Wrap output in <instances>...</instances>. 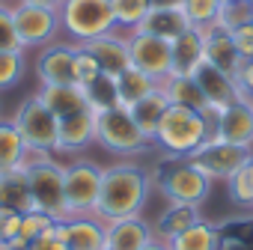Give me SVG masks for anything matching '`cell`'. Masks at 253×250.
<instances>
[{
  "label": "cell",
  "instance_id": "obj_28",
  "mask_svg": "<svg viewBox=\"0 0 253 250\" xmlns=\"http://www.w3.org/2000/svg\"><path fill=\"white\" fill-rule=\"evenodd\" d=\"M203 214H200V206H182V203H170L164 208V214L158 217V226H155V238L158 241H170L173 235L185 232L188 226L200 223Z\"/></svg>",
  "mask_w": 253,
  "mask_h": 250
},
{
  "label": "cell",
  "instance_id": "obj_17",
  "mask_svg": "<svg viewBox=\"0 0 253 250\" xmlns=\"http://www.w3.org/2000/svg\"><path fill=\"white\" fill-rule=\"evenodd\" d=\"M86 51L98 60L101 72H104V75H110V78H116L119 72H125V69L131 66L128 36H125V33H116V30H110V33H104V36H98V39L86 42Z\"/></svg>",
  "mask_w": 253,
  "mask_h": 250
},
{
  "label": "cell",
  "instance_id": "obj_19",
  "mask_svg": "<svg viewBox=\"0 0 253 250\" xmlns=\"http://www.w3.org/2000/svg\"><path fill=\"white\" fill-rule=\"evenodd\" d=\"M200 30H203V36H206V60H209L211 66H217L220 72H226V75L235 78V72H238V66H241V54H238V48L232 45V36H229L226 30H220L217 24H206V27H200Z\"/></svg>",
  "mask_w": 253,
  "mask_h": 250
},
{
  "label": "cell",
  "instance_id": "obj_41",
  "mask_svg": "<svg viewBox=\"0 0 253 250\" xmlns=\"http://www.w3.org/2000/svg\"><path fill=\"white\" fill-rule=\"evenodd\" d=\"M18 232H21V211L0 208V241L18 238Z\"/></svg>",
  "mask_w": 253,
  "mask_h": 250
},
{
  "label": "cell",
  "instance_id": "obj_2",
  "mask_svg": "<svg viewBox=\"0 0 253 250\" xmlns=\"http://www.w3.org/2000/svg\"><path fill=\"white\" fill-rule=\"evenodd\" d=\"M209 137H211V122L200 110L170 104L158 125L155 143L170 158H191L203 143H209Z\"/></svg>",
  "mask_w": 253,
  "mask_h": 250
},
{
  "label": "cell",
  "instance_id": "obj_36",
  "mask_svg": "<svg viewBox=\"0 0 253 250\" xmlns=\"http://www.w3.org/2000/svg\"><path fill=\"white\" fill-rule=\"evenodd\" d=\"M54 223H57V217H51L48 211L30 208V211L21 214V232H18V235H21L24 241H33V238H39L42 232H48Z\"/></svg>",
  "mask_w": 253,
  "mask_h": 250
},
{
  "label": "cell",
  "instance_id": "obj_39",
  "mask_svg": "<svg viewBox=\"0 0 253 250\" xmlns=\"http://www.w3.org/2000/svg\"><path fill=\"white\" fill-rule=\"evenodd\" d=\"M226 185H229V200H232L235 206H241V208H253V185H250V179H247L244 170L235 173Z\"/></svg>",
  "mask_w": 253,
  "mask_h": 250
},
{
  "label": "cell",
  "instance_id": "obj_3",
  "mask_svg": "<svg viewBox=\"0 0 253 250\" xmlns=\"http://www.w3.org/2000/svg\"><path fill=\"white\" fill-rule=\"evenodd\" d=\"M152 185L167 197V203L203 206L211 191V179L194 167L191 158H164L152 170Z\"/></svg>",
  "mask_w": 253,
  "mask_h": 250
},
{
  "label": "cell",
  "instance_id": "obj_48",
  "mask_svg": "<svg viewBox=\"0 0 253 250\" xmlns=\"http://www.w3.org/2000/svg\"><path fill=\"white\" fill-rule=\"evenodd\" d=\"M220 3H226V0H220Z\"/></svg>",
  "mask_w": 253,
  "mask_h": 250
},
{
  "label": "cell",
  "instance_id": "obj_45",
  "mask_svg": "<svg viewBox=\"0 0 253 250\" xmlns=\"http://www.w3.org/2000/svg\"><path fill=\"white\" fill-rule=\"evenodd\" d=\"M185 0H152V6H170V9H182Z\"/></svg>",
  "mask_w": 253,
  "mask_h": 250
},
{
  "label": "cell",
  "instance_id": "obj_24",
  "mask_svg": "<svg viewBox=\"0 0 253 250\" xmlns=\"http://www.w3.org/2000/svg\"><path fill=\"white\" fill-rule=\"evenodd\" d=\"M30 158V149L21 137V131L15 128L12 119H0V173L9 170H21Z\"/></svg>",
  "mask_w": 253,
  "mask_h": 250
},
{
  "label": "cell",
  "instance_id": "obj_44",
  "mask_svg": "<svg viewBox=\"0 0 253 250\" xmlns=\"http://www.w3.org/2000/svg\"><path fill=\"white\" fill-rule=\"evenodd\" d=\"M27 3H36V6H45V9H57V12H60L63 0H27Z\"/></svg>",
  "mask_w": 253,
  "mask_h": 250
},
{
  "label": "cell",
  "instance_id": "obj_4",
  "mask_svg": "<svg viewBox=\"0 0 253 250\" xmlns=\"http://www.w3.org/2000/svg\"><path fill=\"white\" fill-rule=\"evenodd\" d=\"M95 143L104 152L119 155V158H131V155L152 149V140L137 128L131 110L122 104L95 113Z\"/></svg>",
  "mask_w": 253,
  "mask_h": 250
},
{
  "label": "cell",
  "instance_id": "obj_11",
  "mask_svg": "<svg viewBox=\"0 0 253 250\" xmlns=\"http://www.w3.org/2000/svg\"><path fill=\"white\" fill-rule=\"evenodd\" d=\"M125 36H128L131 66L152 75L158 83L173 72V48H170V42H164L158 36H149V33H140V30H131Z\"/></svg>",
  "mask_w": 253,
  "mask_h": 250
},
{
  "label": "cell",
  "instance_id": "obj_47",
  "mask_svg": "<svg viewBox=\"0 0 253 250\" xmlns=\"http://www.w3.org/2000/svg\"><path fill=\"white\" fill-rule=\"evenodd\" d=\"M244 173H247V179H250V185H253V158L247 161V167H244Z\"/></svg>",
  "mask_w": 253,
  "mask_h": 250
},
{
  "label": "cell",
  "instance_id": "obj_26",
  "mask_svg": "<svg viewBox=\"0 0 253 250\" xmlns=\"http://www.w3.org/2000/svg\"><path fill=\"white\" fill-rule=\"evenodd\" d=\"M0 208H12V211H21V214L33 208V197H30L24 167L0 173Z\"/></svg>",
  "mask_w": 253,
  "mask_h": 250
},
{
  "label": "cell",
  "instance_id": "obj_37",
  "mask_svg": "<svg viewBox=\"0 0 253 250\" xmlns=\"http://www.w3.org/2000/svg\"><path fill=\"white\" fill-rule=\"evenodd\" d=\"M0 51H24L9 3H0Z\"/></svg>",
  "mask_w": 253,
  "mask_h": 250
},
{
  "label": "cell",
  "instance_id": "obj_10",
  "mask_svg": "<svg viewBox=\"0 0 253 250\" xmlns=\"http://www.w3.org/2000/svg\"><path fill=\"white\" fill-rule=\"evenodd\" d=\"M12 18H15V30H18V39L27 48H45L51 42H57L60 36V12L57 9H45V6H36V3H21L12 6Z\"/></svg>",
  "mask_w": 253,
  "mask_h": 250
},
{
  "label": "cell",
  "instance_id": "obj_34",
  "mask_svg": "<svg viewBox=\"0 0 253 250\" xmlns=\"http://www.w3.org/2000/svg\"><path fill=\"white\" fill-rule=\"evenodd\" d=\"M217 9H220V0H185V3H182V12L188 15L191 27H206V24H214Z\"/></svg>",
  "mask_w": 253,
  "mask_h": 250
},
{
  "label": "cell",
  "instance_id": "obj_31",
  "mask_svg": "<svg viewBox=\"0 0 253 250\" xmlns=\"http://www.w3.org/2000/svg\"><path fill=\"white\" fill-rule=\"evenodd\" d=\"M84 92H86V104H89L95 113H101V110H107V107H116V104H119L116 81H113L110 75H98L89 86H84Z\"/></svg>",
  "mask_w": 253,
  "mask_h": 250
},
{
  "label": "cell",
  "instance_id": "obj_8",
  "mask_svg": "<svg viewBox=\"0 0 253 250\" xmlns=\"http://www.w3.org/2000/svg\"><path fill=\"white\" fill-rule=\"evenodd\" d=\"M101 170L95 161L75 158L66 164V211L69 217H84L95 214L98 206V191H101Z\"/></svg>",
  "mask_w": 253,
  "mask_h": 250
},
{
  "label": "cell",
  "instance_id": "obj_46",
  "mask_svg": "<svg viewBox=\"0 0 253 250\" xmlns=\"http://www.w3.org/2000/svg\"><path fill=\"white\" fill-rule=\"evenodd\" d=\"M143 250H170V247H167L164 241H158V238H155V241H152L149 247H143Z\"/></svg>",
  "mask_w": 253,
  "mask_h": 250
},
{
  "label": "cell",
  "instance_id": "obj_22",
  "mask_svg": "<svg viewBox=\"0 0 253 250\" xmlns=\"http://www.w3.org/2000/svg\"><path fill=\"white\" fill-rule=\"evenodd\" d=\"M167 107H170V101H167V95H164V89L158 86V89H152L149 95H143L137 104H131L128 110H131V116H134V122H137V128L155 143V134H158V125H161V119H164V113H167Z\"/></svg>",
  "mask_w": 253,
  "mask_h": 250
},
{
  "label": "cell",
  "instance_id": "obj_18",
  "mask_svg": "<svg viewBox=\"0 0 253 250\" xmlns=\"http://www.w3.org/2000/svg\"><path fill=\"white\" fill-rule=\"evenodd\" d=\"M173 48V72L170 75H194L206 63V36L200 27H188L179 39L170 42Z\"/></svg>",
  "mask_w": 253,
  "mask_h": 250
},
{
  "label": "cell",
  "instance_id": "obj_40",
  "mask_svg": "<svg viewBox=\"0 0 253 250\" xmlns=\"http://www.w3.org/2000/svg\"><path fill=\"white\" fill-rule=\"evenodd\" d=\"M229 36H232V45L238 48L241 60H250V57H253V21H250V24H241V27H235V30H229Z\"/></svg>",
  "mask_w": 253,
  "mask_h": 250
},
{
  "label": "cell",
  "instance_id": "obj_27",
  "mask_svg": "<svg viewBox=\"0 0 253 250\" xmlns=\"http://www.w3.org/2000/svg\"><path fill=\"white\" fill-rule=\"evenodd\" d=\"M116 95H119V104L122 107H131L137 104L143 95H149L152 89H158V81L146 72H140L137 66H128L125 72H119L116 78Z\"/></svg>",
  "mask_w": 253,
  "mask_h": 250
},
{
  "label": "cell",
  "instance_id": "obj_32",
  "mask_svg": "<svg viewBox=\"0 0 253 250\" xmlns=\"http://www.w3.org/2000/svg\"><path fill=\"white\" fill-rule=\"evenodd\" d=\"M250 21H253V0H226V3H220L217 18H214V24L226 33Z\"/></svg>",
  "mask_w": 253,
  "mask_h": 250
},
{
  "label": "cell",
  "instance_id": "obj_13",
  "mask_svg": "<svg viewBox=\"0 0 253 250\" xmlns=\"http://www.w3.org/2000/svg\"><path fill=\"white\" fill-rule=\"evenodd\" d=\"M209 140L253 146V101L241 98V101L223 107V110L211 119V137H209Z\"/></svg>",
  "mask_w": 253,
  "mask_h": 250
},
{
  "label": "cell",
  "instance_id": "obj_21",
  "mask_svg": "<svg viewBox=\"0 0 253 250\" xmlns=\"http://www.w3.org/2000/svg\"><path fill=\"white\" fill-rule=\"evenodd\" d=\"M66 247L69 250H104V220L95 214L66 217Z\"/></svg>",
  "mask_w": 253,
  "mask_h": 250
},
{
  "label": "cell",
  "instance_id": "obj_33",
  "mask_svg": "<svg viewBox=\"0 0 253 250\" xmlns=\"http://www.w3.org/2000/svg\"><path fill=\"white\" fill-rule=\"evenodd\" d=\"M24 51H0V92L12 89L24 75Z\"/></svg>",
  "mask_w": 253,
  "mask_h": 250
},
{
  "label": "cell",
  "instance_id": "obj_43",
  "mask_svg": "<svg viewBox=\"0 0 253 250\" xmlns=\"http://www.w3.org/2000/svg\"><path fill=\"white\" fill-rule=\"evenodd\" d=\"M0 250H30V241H24L18 235V238H9V241H0Z\"/></svg>",
  "mask_w": 253,
  "mask_h": 250
},
{
  "label": "cell",
  "instance_id": "obj_7",
  "mask_svg": "<svg viewBox=\"0 0 253 250\" xmlns=\"http://www.w3.org/2000/svg\"><path fill=\"white\" fill-rule=\"evenodd\" d=\"M60 27L75 45H86V42L116 30L110 0H63Z\"/></svg>",
  "mask_w": 253,
  "mask_h": 250
},
{
  "label": "cell",
  "instance_id": "obj_42",
  "mask_svg": "<svg viewBox=\"0 0 253 250\" xmlns=\"http://www.w3.org/2000/svg\"><path fill=\"white\" fill-rule=\"evenodd\" d=\"M235 83H238L241 95H244L247 101H253V57H250V60H241V66H238V72H235Z\"/></svg>",
  "mask_w": 253,
  "mask_h": 250
},
{
  "label": "cell",
  "instance_id": "obj_6",
  "mask_svg": "<svg viewBox=\"0 0 253 250\" xmlns=\"http://www.w3.org/2000/svg\"><path fill=\"white\" fill-rule=\"evenodd\" d=\"M12 122H15V128L21 131L30 155H57L60 116L39 98V92L36 95H27L18 104Z\"/></svg>",
  "mask_w": 253,
  "mask_h": 250
},
{
  "label": "cell",
  "instance_id": "obj_12",
  "mask_svg": "<svg viewBox=\"0 0 253 250\" xmlns=\"http://www.w3.org/2000/svg\"><path fill=\"white\" fill-rule=\"evenodd\" d=\"M194 78H197V83H200V89H203V95H206V110H203V116H206L209 122H211L223 107H229V104H235V101L244 98L241 89H238V83H235V78L226 75V72H220V69L211 66L209 60L194 72Z\"/></svg>",
  "mask_w": 253,
  "mask_h": 250
},
{
  "label": "cell",
  "instance_id": "obj_5",
  "mask_svg": "<svg viewBox=\"0 0 253 250\" xmlns=\"http://www.w3.org/2000/svg\"><path fill=\"white\" fill-rule=\"evenodd\" d=\"M33 208L48 211L57 220H66V167L54 161V155H30L24 164Z\"/></svg>",
  "mask_w": 253,
  "mask_h": 250
},
{
  "label": "cell",
  "instance_id": "obj_25",
  "mask_svg": "<svg viewBox=\"0 0 253 250\" xmlns=\"http://www.w3.org/2000/svg\"><path fill=\"white\" fill-rule=\"evenodd\" d=\"M167 95L170 104H179V107H194V110H206V95L197 83L194 75H167L161 83H158Z\"/></svg>",
  "mask_w": 253,
  "mask_h": 250
},
{
  "label": "cell",
  "instance_id": "obj_15",
  "mask_svg": "<svg viewBox=\"0 0 253 250\" xmlns=\"http://www.w3.org/2000/svg\"><path fill=\"white\" fill-rule=\"evenodd\" d=\"M155 241V226L143 214L104 220V250H143Z\"/></svg>",
  "mask_w": 253,
  "mask_h": 250
},
{
  "label": "cell",
  "instance_id": "obj_38",
  "mask_svg": "<svg viewBox=\"0 0 253 250\" xmlns=\"http://www.w3.org/2000/svg\"><path fill=\"white\" fill-rule=\"evenodd\" d=\"M30 250H69L66 247V220H57L48 232L30 241Z\"/></svg>",
  "mask_w": 253,
  "mask_h": 250
},
{
  "label": "cell",
  "instance_id": "obj_35",
  "mask_svg": "<svg viewBox=\"0 0 253 250\" xmlns=\"http://www.w3.org/2000/svg\"><path fill=\"white\" fill-rule=\"evenodd\" d=\"M98 75H104L98 60L86 51V45H78V54H75V83L78 86H89Z\"/></svg>",
  "mask_w": 253,
  "mask_h": 250
},
{
  "label": "cell",
  "instance_id": "obj_1",
  "mask_svg": "<svg viewBox=\"0 0 253 250\" xmlns=\"http://www.w3.org/2000/svg\"><path fill=\"white\" fill-rule=\"evenodd\" d=\"M152 188H155L152 173H146L134 161H119L113 167H104L101 170V191H98L95 217L116 220V217L143 214Z\"/></svg>",
  "mask_w": 253,
  "mask_h": 250
},
{
  "label": "cell",
  "instance_id": "obj_23",
  "mask_svg": "<svg viewBox=\"0 0 253 250\" xmlns=\"http://www.w3.org/2000/svg\"><path fill=\"white\" fill-rule=\"evenodd\" d=\"M170 250H223V235L214 223L200 220L194 226H188L185 232L173 235L170 241H164Z\"/></svg>",
  "mask_w": 253,
  "mask_h": 250
},
{
  "label": "cell",
  "instance_id": "obj_29",
  "mask_svg": "<svg viewBox=\"0 0 253 250\" xmlns=\"http://www.w3.org/2000/svg\"><path fill=\"white\" fill-rule=\"evenodd\" d=\"M39 98H42L60 119L69 116V113H75V110H81V107H89V104H86V92H84V86H78V83L42 86V89H39Z\"/></svg>",
  "mask_w": 253,
  "mask_h": 250
},
{
  "label": "cell",
  "instance_id": "obj_14",
  "mask_svg": "<svg viewBox=\"0 0 253 250\" xmlns=\"http://www.w3.org/2000/svg\"><path fill=\"white\" fill-rule=\"evenodd\" d=\"M75 42H51L39 51L36 60V78L42 86H60V83H75Z\"/></svg>",
  "mask_w": 253,
  "mask_h": 250
},
{
  "label": "cell",
  "instance_id": "obj_30",
  "mask_svg": "<svg viewBox=\"0 0 253 250\" xmlns=\"http://www.w3.org/2000/svg\"><path fill=\"white\" fill-rule=\"evenodd\" d=\"M110 9H113L116 27H122L125 33H131V30H137V24L152 9V0H110Z\"/></svg>",
  "mask_w": 253,
  "mask_h": 250
},
{
  "label": "cell",
  "instance_id": "obj_9",
  "mask_svg": "<svg viewBox=\"0 0 253 250\" xmlns=\"http://www.w3.org/2000/svg\"><path fill=\"white\" fill-rule=\"evenodd\" d=\"M250 158H253V146L223 143V140H209L191 155L194 167L200 173H206L211 182H229L235 173H241L247 167Z\"/></svg>",
  "mask_w": 253,
  "mask_h": 250
},
{
  "label": "cell",
  "instance_id": "obj_16",
  "mask_svg": "<svg viewBox=\"0 0 253 250\" xmlns=\"http://www.w3.org/2000/svg\"><path fill=\"white\" fill-rule=\"evenodd\" d=\"M89 143H95V110L92 107H81L60 119L57 155H78Z\"/></svg>",
  "mask_w": 253,
  "mask_h": 250
},
{
  "label": "cell",
  "instance_id": "obj_20",
  "mask_svg": "<svg viewBox=\"0 0 253 250\" xmlns=\"http://www.w3.org/2000/svg\"><path fill=\"white\" fill-rule=\"evenodd\" d=\"M188 27H191L188 15H185L182 9H170V6H152V9L146 12V18L137 24V30H140V33L158 36V39H164V42L179 39Z\"/></svg>",
  "mask_w": 253,
  "mask_h": 250
}]
</instances>
